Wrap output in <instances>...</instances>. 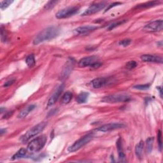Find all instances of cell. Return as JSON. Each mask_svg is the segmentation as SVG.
Instances as JSON below:
<instances>
[{
	"instance_id": "cell-1",
	"label": "cell",
	"mask_w": 163,
	"mask_h": 163,
	"mask_svg": "<svg viewBox=\"0 0 163 163\" xmlns=\"http://www.w3.org/2000/svg\"><path fill=\"white\" fill-rule=\"evenodd\" d=\"M59 28L56 26H51L42 31L33 40V44L37 45L42 42L49 41L56 38L59 34Z\"/></svg>"
},
{
	"instance_id": "cell-2",
	"label": "cell",
	"mask_w": 163,
	"mask_h": 163,
	"mask_svg": "<svg viewBox=\"0 0 163 163\" xmlns=\"http://www.w3.org/2000/svg\"><path fill=\"white\" fill-rule=\"evenodd\" d=\"M47 140V136L45 135H42L31 140L27 146L28 152L30 154H33L39 152L43 149L46 144Z\"/></svg>"
},
{
	"instance_id": "cell-3",
	"label": "cell",
	"mask_w": 163,
	"mask_h": 163,
	"mask_svg": "<svg viewBox=\"0 0 163 163\" xmlns=\"http://www.w3.org/2000/svg\"><path fill=\"white\" fill-rule=\"evenodd\" d=\"M47 122H42L37 125L34 126L33 128L29 129L27 133L24 134L22 137L20 138V140L22 142L25 143L26 141L29 140L31 138H32L34 136L40 134L41 132L44 131L45 128L47 126Z\"/></svg>"
},
{
	"instance_id": "cell-4",
	"label": "cell",
	"mask_w": 163,
	"mask_h": 163,
	"mask_svg": "<svg viewBox=\"0 0 163 163\" xmlns=\"http://www.w3.org/2000/svg\"><path fill=\"white\" fill-rule=\"evenodd\" d=\"M93 138H94L93 133H90L85 135L84 136H83L82 138L76 141L74 143H73L71 146H70L68 149V152H74L78 150L79 149H80L82 147L87 145Z\"/></svg>"
},
{
	"instance_id": "cell-5",
	"label": "cell",
	"mask_w": 163,
	"mask_h": 163,
	"mask_svg": "<svg viewBox=\"0 0 163 163\" xmlns=\"http://www.w3.org/2000/svg\"><path fill=\"white\" fill-rule=\"evenodd\" d=\"M131 99V98L124 94H112L107 96L104 97L101 101L104 103H122V102H128Z\"/></svg>"
},
{
	"instance_id": "cell-6",
	"label": "cell",
	"mask_w": 163,
	"mask_h": 163,
	"mask_svg": "<svg viewBox=\"0 0 163 163\" xmlns=\"http://www.w3.org/2000/svg\"><path fill=\"white\" fill-rule=\"evenodd\" d=\"M78 10H79V8L77 7H67L59 10L56 14V17L59 19L68 18L76 14L78 12Z\"/></svg>"
},
{
	"instance_id": "cell-7",
	"label": "cell",
	"mask_w": 163,
	"mask_h": 163,
	"mask_svg": "<svg viewBox=\"0 0 163 163\" xmlns=\"http://www.w3.org/2000/svg\"><path fill=\"white\" fill-rule=\"evenodd\" d=\"M106 6H107V3L104 2H100V3L92 4L82 14V16H86V15H92L94 14H96L97 12H99Z\"/></svg>"
},
{
	"instance_id": "cell-8",
	"label": "cell",
	"mask_w": 163,
	"mask_h": 163,
	"mask_svg": "<svg viewBox=\"0 0 163 163\" xmlns=\"http://www.w3.org/2000/svg\"><path fill=\"white\" fill-rule=\"evenodd\" d=\"M162 20H157L146 25L143 28V31H146V32H157V31H161L162 30Z\"/></svg>"
},
{
	"instance_id": "cell-9",
	"label": "cell",
	"mask_w": 163,
	"mask_h": 163,
	"mask_svg": "<svg viewBox=\"0 0 163 163\" xmlns=\"http://www.w3.org/2000/svg\"><path fill=\"white\" fill-rule=\"evenodd\" d=\"M111 82H112L111 78L99 77V78H95V79H94L91 82V84H92V86L94 89H99L108 85V83Z\"/></svg>"
},
{
	"instance_id": "cell-10",
	"label": "cell",
	"mask_w": 163,
	"mask_h": 163,
	"mask_svg": "<svg viewBox=\"0 0 163 163\" xmlns=\"http://www.w3.org/2000/svg\"><path fill=\"white\" fill-rule=\"evenodd\" d=\"M124 127V125L122 124L110 123L107 124H104L101 126V127L98 128L97 129V131H101V132H103V133H106V132H108V131H111L113 130L122 128Z\"/></svg>"
},
{
	"instance_id": "cell-11",
	"label": "cell",
	"mask_w": 163,
	"mask_h": 163,
	"mask_svg": "<svg viewBox=\"0 0 163 163\" xmlns=\"http://www.w3.org/2000/svg\"><path fill=\"white\" fill-rule=\"evenodd\" d=\"M97 61H98V57L96 56L86 57L78 61V65L80 68H85L87 66H91Z\"/></svg>"
},
{
	"instance_id": "cell-12",
	"label": "cell",
	"mask_w": 163,
	"mask_h": 163,
	"mask_svg": "<svg viewBox=\"0 0 163 163\" xmlns=\"http://www.w3.org/2000/svg\"><path fill=\"white\" fill-rule=\"evenodd\" d=\"M64 84H61V85L57 88L56 91L54 92V93L52 94V96L49 99L48 103H47V107H49L54 105L56 102L57 101V99H59L60 95L61 94V92H62L63 89H64Z\"/></svg>"
},
{
	"instance_id": "cell-13",
	"label": "cell",
	"mask_w": 163,
	"mask_h": 163,
	"mask_svg": "<svg viewBox=\"0 0 163 163\" xmlns=\"http://www.w3.org/2000/svg\"><path fill=\"white\" fill-rule=\"evenodd\" d=\"M96 29H98V27L95 26L88 25V26H80V27L76 28L74 30V33L76 35H84V34L91 32V31H94Z\"/></svg>"
},
{
	"instance_id": "cell-14",
	"label": "cell",
	"mask_w": 163,
	"mask_h": 163,
	"mask_svg": "<svg viewBox=\"0 0 163 163\" xmlns=\"http://www.w3.org/2000/svg\"><path fill=\"white\" fill-rule=\"evenodd\" d=\"M75 61L73 60V58H70L69 60L66 62V66H65L64 69L62 70V74H61V78H66L68 75L70 74L71 72L73 66H74Z\"/></svg>"
},
{
	"instance_id": "cell-15",
	"label": "cell",
	"mask_w": 163,
	"mask_h": 163,
	"mask_svg": "<svg viewBox=\"0 0 163 163\" xmlns=\"http://www.w3.org/2000/svg\"><path fill=\"white\" fill-rule=\"evenodd\" d=\"M141 59L143 62H157V63H162V58L161 57L153 56L150 54H145L141 56Z\"/></svg>"
},
{
	"instance_id": "cell-16",
	"label": "cell",
	"mask_w": 163,
	"mask_h": 163,
	"mask_svg": "<svg viewBox=\"0 0 163 163\" xmlns=\"http://www.w3.org/2000/svg\"><path fill=\"white\" fill-rule=\"evenodd\" d=\"M117 148L118 150V153H119V161L120 162H124L125 161V155L124 153V150L123 149V145H122V140L120 138L118 139L117 141Z\"/></svg>"
},
{
	"instance_id": "cell-17",
	"label": "cell",
	"mask_w": 163,
	"mask_h": 163,
	"mask_svg": "<svg viewBox=\"0 0 163 163\" xmlns=\"http://www.w3.org/2000/svg\"><path fill=\"white\" fill-rule=\"evenodd\" d=\"M36 106L35 104H31L29 105V106L26 107L25 108H24L22 111H20V112L19 113L17 117L19 119H24L28 116V115L33 111V110L35 108Z\"/></svg>"
},
{
	"instance_id": "cell-18",
	"label": "cell",
	"mask_w": 163,
	"mask_h": 163,
	"mask_svg": "<svg viewBox=\"0 0 163 163\" xmlns=\"http://www.w3.org/2000/svg\"><path fill=\"white\" fill-rule=\"evenodd\" d=\"M144 145V141H140L135 147V154L136 157H137L139 159H141V157H142Z\"/></svg>"
},
{
	"instance_id": "cell-19",
	"label": "cell",
	"mask_w": 163,
	"mask_h": 163,
	"mask_svg": "<svg viewBox=\"0 0 163 163\" xmlns=\"http://www.w3.org/2000/svg\"><path fill=\"white\" fill-rule=\"evenodd\" d=\"M27 153H28L27 149H24V148L20 149L12 156V160H15V159L23 158V157L26 156V155L27 154Z\"/></svg>"
},
{
	"instance_id": "cell-20",
	"label": "cell",
	"mask_w": 163,
	"mask_h": 163,
	"mask_svg": "<svg viewBox=\"0 0 163 163\" xmlns=\"http://www.w3.org/2000/svg\"><path fill=\"white\" fill-rule=\"evenodd\" d=\"M89 93L86 92H82L78 94L77 98V102L79 104L84 103L87 101V99L89 97Z\"/></svg>"
},
{
	"instance_id": "cell-21",
	"label": "cell",
	"mask_w": 163,
	"mask_h": 163,
	"mask_svg": "<svg viewBox=\"0 0 163 163\" xmlns=\"http://www.w3.org/2000/svg\"><path fill=\"white\" fill-rule=\"evenodd\" d=\"M72 98H73V94L70 91H67L63 94V96L61 99V103L62 104L69 103L70 101L71 100Z\"/></svg>"
},
{
	"instance_id": "cell-22",
	"label": "cell",
	"mask_w": 163,
	"mask_h": 163,
	"mask_svg": "<svg viewBox=\"0 0 163 163\" xmlns=\"http://www.w3.org/2000/svg\"><path fill=\"white\" fill-rule=\"evenodd\" d=\"M159 2H149L147 3H145L141 5H138V6L136 7V8H150L156 6V5H159Z\"/></svg>"
},
{
	"instance_id": "cell-23",
	"label": "cell",
	"mask_w": 163,
	"mask_h": 163,
	"mask_svg": "<svg viewBox=\"0 0 163 163\" xmlns=\"http://www.w3.org/2000/svg\"><path fill=\"white\" fill-rule=\"evenodd\" d=\"M26 62L27 65L30 67V68H33L35 66L36 64V61L35 59V56L33 54H31L27 57V58L26 59Z\"/></svg>"
},
{
	"instance_id": "cell-24",
	"label": "cell",
	"mask_w": 163,
	"mask_h": 163,
	"mask_svg": "<svg viewBox=\"0 0 163 163\" xmlns=\"http://www.w3.org/2000/svg\"><path fill=\"white\" fill-rule=\"evenodd\" d=\"M154 138L153 137H150L146 140V152L147 153H150L153 149V143H154Z\"/></svg>"
},
{
	"instance_id": "cell-25",
	"label": "cell",
	"mask_w": 163,
	"mask_h": 163,
	"mask_svg": "<svg viewBox=\"0 0 163 163\" xmlns=\"http://www.w3.org/2000/svg\"><path fill=\"white\" fill-rule=\"evenodd\" d=\"M150 84H143V85H138V86H135L133 87L134 89H138V90H141V91H144V90H146V89H148L150 88Z\"/></svg>"
},
{
	"instance_id": "cell-26",
	"label": "cell",
	"mask_w": 163,
	"mask_h": 163,
	"mask_svg": "<svg viewBox=\"0 0 163 163\" xmlns=\"http://www.w3.org/2000/svg\"><path fill=\"white\" fill-rule=\"evenodd\" d=\"M137 65H138V64L136 61H130L127 63V64H126V68H127L128 69H129V70H132V69H133V68L137 66Z\"/></svg>"
},
{
	"instance_id": "cell-27",
	"label": "cell",
	"mask_w": 163,
	"mask_h": 163,
	"mask_svg": "<svg viewBox=\"0 0 163 163\" xmlns=\"http://www.w3.org/2000/svg\"><path fill=\"white\" fill-rule=\"evenodd\" d=\"M125 22H126V20H120V21H119V22H117V23H112V24H110L109 26L108 29L109 30H112V29H114L115 28H116V27H117V26H120V24H124Z\"/></svg>"
},
{
	"instance_id": "cell-28",
	"label": "cell",
	"mask_w": 163,
	"mask_h": 163,
	"mask_svg": "<svg viewBox=\"0 0 163 163\" xmlns=\"http://www.w3.org/2000/svg\"><path fill=\"white\" fill-rule=\"evenodd\" d=\"M14 2L13 1H3L1 3H0V8H1L2 10H4L5 8H7L8 7H9V5H11Z\"/></svg>"
},
{
	"instance_id": "cell-29",
	"label": "cell",
	"mask_w": 163,
	"mask_h": 163,
	"mask_svg": "<svg viewBox=\"0 0 163 163\" xmlns=\"http://www.w3.org/2000/svg\"><path fill=\"white\" fill-rule=\"evenodd\" d=\"M59 2L58 1H50V2H49L48 3H47L46 5L45 8L47 10H50V9H52L53 7H55V5L58 3Z\"/></svg>"
},
{
	"instance_id": "cell-30",
	"label": "cell",
	"mask_w": 163,
	"mask_h": 163,
	"mask_svg": "<svg viewBox=\"0 0 163 163\" xmlns=\"http://www.w3.org/2000/svg\"><path fill=\"white\" fill-rule=\"evenodd\" d=\"M131 43V40L130 39H124L119 41V45H121L123 47H128Z\"/></svg>"
},
{
	"instance_id": "cell-31",
	"label": "cell",
	"mask_w": 163,
	"mask_h": 163,
	"mask_svg": "<svg viewBox=\"0 0 163 163\" xmlns=\"http://www.w3.org/2000/svg\"><path fill=\"white\" fill-rule=\"evenodd\" d=\"M157 140H158V144L159 146V149L161 150L162 149V133L159 130L158 131V133H157Z\"/></svg>"
},
{
	"instance_id": "cell-32",
	"label": "cell",
	"mask_w": 163,
	"mask_h": 163,
	"mask_svg": "<svg viewBox=\"0 0 163 163\" xmlns=\"http://www.w3.org/2000/svg\"><path fill=\"white\" fill-rule=\"evenodd\" d=\"M1 35H2V41H5L7 40V36L5 35V31L3 30V27L1 28Z\"/></svg>"
},
{
	"instance_id": "cell-33",
	"label": "cell",
	"mask_w": 163,
	"mask_h": 163,
	"mask_svg": "<svg viewBox=\"0 0 163 163\" xmlns=\"http://www.w3.org/2000/svg\"><path fill=\"white\" fill-rule=\"evenodd\" d=\"M15 79L10 80H9V81H7V82H5V83L4 84L3 87H10V86H12V84L15 82Z\"/></svg>"
},
{
	"instance_id": "cell-34",
	"label": "cell",
	"mask_w": 163,
	"mask_h": 163,
	"mask_svg": "<svg viewBox=\"0 0 163 163\" xmlns=\"http://www.w3.org/2000/svg\"><path fill=\"white\" fill-rule=\"evenodd\" d=\"M120 4H121V3H119V2H116V3H113L112 4H111L110 5H109V7L106 9V10H105V12H107L108 10H109L110 8H112L115 6H117V5H119Z\"/></svg>"
},
{
	"instance_id": "cell-35",
	"label": "cell",
	"mask_w": 163,
	"mask_h": 163,
	"mask_svg": "<svg viewBox=\"0 0 163 163\" xmlns=\"http://www.w3.org/2000/svg\"><path fill=\"white\" fill-rule=\"evenodd\" d=\"M101 65H102V64H101V62H99L97 61V62H94V64L92 65L90 67H91V68H99V67H100V66H101Z\"/></svg>"
},
{
	"instance_id": "cell-36",
	"label": "cell",
	"mask_w": 163,
	"mask_h": 163,
	"mask_svg": "<svg viewBox=\"0 0 163 163\" xmlns=\"http://www.w3.org/2000/svg\"><path fill=\"white\" fill-rule=\"evenodd\" d=\"M14 112H7L5 114V115L3 116V119H8L9 117H10L12 116V115L13 114Z\"/></svg>"
},
{
	"instance_id": "cell-37",
	"label": "cell",
	"mask_w": 163,
	"mask_h": 163,
	"mask_svg": "<svg viewBox=\"0 0 163 163\" xmlns=\"http://www.w3.org/2000/svg\"><path fill=\"white\" fill-rule=\"evenodd\" d=\"M6 131H7V130L5 129H2L1 131H0V134H1V136H2L4 133H6Z\"/></svg>"
},
{
	"instance_id": "cell-38",
	"label": "cell",
	"mask_w": 163,
	"mask_h": 163,
	"mask_svg": "<svg viewBox=\"0 0 163 163\" xmlns=\"http://www.w3.org/2000/svg\"><path fill=\"white\" fill-rule=\"evenodd\" d=\"M158 89H159L160 94H161V98H162V88H161V87H158Z\"/></svg>"
},
{
	"instance_id": "cell-39",
	"label": "cell",
	"mask_w": 163,
	"mask_h": 163,
	"mask_svg": "<svg viewBox=\"0 0 163 163\" xmlns=\"http://www.w3.org/2000/svg\"><path fill=\"white\" fill-rule=\"evenodd\" d=\"M4 110H5V108H3V107H1V113L3 112Z\"/></svg>"
}]
</instances>
